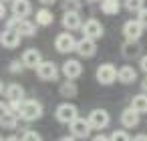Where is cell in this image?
Listing matches in <instances>:
<instances>
[{
	"mask_svg": "<svg viewBox=\"0 0 147 141\" xmlns=\"http://www.w3.org/2000/svg\"><path fill=\"white\" fill-rule=\"evenodd\" d=\"M139 45H137V40H127L125 45H123V57L125 59H135L137 55H139Z\"/></svg>",
	"mask_w": 147,
	"mask_h": 141,
	"instance_id": "cell-24",
	"label": "cell"
},
{
	"mask_svg": "<svg viewBox=\"0 0 147 141\" xmlns=\"http://www.w3.org/2000/svg\"><path fill=\"white\" fill-rule=\"evenodd\" d=\"M38 2H42V4H53V2H57V0H38Z\"/></svg>",
	"mask_w": 147,
	"mask_h": 141,
	"instance_id": "cell-39",
	"label": "cell"
},
{
	"mask_svg": "<svg viewBox=\"0 0 147 141\" xmlns=\"http://www.w3.org/2000/svg\"><path fill=\"white\" fill-rule=\"evenodd\" d=\"M75 51H77L81 57H85V59H91V57H95V53H97V45H95V40H93V38H87V36H83L81 40H77V45H75Z\"/></svg>",
	"mask_w": 147,
	"mask_h": 141,
	"instance_id": "cell-10",
	"label": "cell"
},
{
	"mask_svg": "<svg viewBox=\"0 0 147 141\" xmlns=\"http://www.w3.org/2000/svg\"><path fill=\"white\" fill-rule=\"evenodd\" d=\"M10 2H12V14L18 18H26L32 12V6L28 0H10Z\"/></svg>",
	"mask_w": 147,
	"mask_h": 141,
	"instance_id": "cell-16",
	"label": "cell"
},
{
	"mask_svg": "<svg viewBox=\"0 0 147 141\" xmlns=\"http://www.w3.org/2000/svg\"><path fill=\"white\" fill-rule=\"evenodd\" d=\"M4 141H20V139H18V137H16V135H10V137H6V139H4Z\"/></svg>",
	"mask_w": 147,
	"mask_h": 141,
	"instance_id": "cell-37",
	"label": "cell"
},
{
	"mask_svg": "<svg viewBox=\"0 0 147 141\" xmlns=\"http://www.w3.org/2000/svg\"><path fill=\"white\" fill-rule=\"evenodd\" d=\"M53 20H55V16H53V12L49 8L36 10V24L38 26H49V24H53Z\"/></svg>",
	"mask_w": 147,
	"mask_h": 141,
	"instance_id": "cell-23",
	"label": "cell"
},
{
	"mask_svg": "<svg viewBox=\"0 0 147 141\" xmlns=\"http://www.w3.org/2000/svg\"><path fill=\"white\" fill-rule=\"evenodd\" d=\"M91 2H95V0H91Z\"/></svg>",
	"mask_w": 147,
	"mask_h": 141,
	"instance_id": "cell-44",
	"label": "cell"
},
{
	"mask_svg": "<svg viewBox=\"0 0 147 141\" xmlns=\"http://www.w3.org/2000/svg\"><path fill=\"white\" fill-rule=\"evenodd\" d=\"M109 141H131V137L125 131H113V135L109 137Z\"/></svg>",
	"mask_w": 147,
	"mask_h": 141,
	"instance_id": "cell-28",
	"label": "cell"
},
{
	"mask_svg": "<svg viewBox=\"0 0 147 141\" xmlns=\"http://www.w3.org/2000/svg\"><path fill=\"white\" fill-rule=\"evenodd\" d=\"M18 20H20V18L12 14V18H8V20H6V28H12V30H16V26H18Z\"/></svg>",
	"mask_w": 147,
	"mask_h": 141,
	"instance_id": "cell-31",
	"label": "cell"
},
{
	"mask_svg": "<svg viewBox=\"0 0 147 141\" xmlns=\"http://www.w3.org/2000/svg\"><path fill=\"white\" fill-rule=\"evenodd\" d=\"M137 22H139L143 28H147V8L137 10Z\"/></svg>",
	"mask_w": 147,
	"mask_h": 141,
	"instance_id": "cell-30",
	"label": "cell"
},
{
	"mask_svg": "<svg viewBox=\"0 0 147 141\" xmlns=\"http://www.w3.org/2000/svg\"><path fill=\"white\" fill-rule=\"evenodd\" d=\"M16 115L24 121H36L42 117V105L34 99H22L18 103V109H16Z\"/></svg>",
	"mask_w": 147,
	"mask_h": 141,
	"instance_id": "cell-1",
	"label": "cell"
},
{
	"mask_svg": "<svg viewBox=\"0 0 147 141\" xmlns=\"http://www.w3.org/2000/svg\"><path fill=\"white\" fill-rule=\"evenodd\" d=\"M0 141H4V139H2V137H0Z\"/></svg>",
	"mask_w": 147,
	"mask_h": 141,
	"instance_id": "cell-43",
	"label": "cell"
},
{
	"mask_svg": "<svg viewBox=\"0 0 147 141\" xmlns=\"http://www.w3.org/2000/svg\"><path fill=\"white\" fill-rule=\"evenodd\" d=\"M34 71L40 81H57L59 79V67L53 61H40Z\"/></svg>",
	"mask_w": 147,
	"mask_h": 141,
	"instance_id": "cell-2",
	"label": "cell"
},
{
	"mask_svg": "<svg viewBox=\"0 0 147 141\" xmlns=\"http://www.w3.org/2000/svg\"><path fill=\"white\" fill-rule=\"evenodd\" d=\"M121 123H123V127H127V129H131V127H137L139 125V113L135 111V109H125L123 113H121Z\"/></svg>",
	"mask_w": 147,
	"mask_h": 141,
	"instance_id": "cell-18",
	"label": "cell"
},
{
	"mask_svg": "<svg viewBox=\"0 0 147 141\" xmlns=\"http://www.w3.org/2000/svg\"><path fill=\"white\" fill-rule=\"evenodd\" d=\"M139 67H141V71L147 75V55H145V57H141V61H139Z\"/></svg>",
	"mask_w": 147,
	"mask_h": 141,
	"instance_id": "cell-33",
	"label": "cell"
},
{
	"mask_svg": "<svg viewBox=\"0 0 147 141\" xmlns=\"http://www.w3.org/2000/svg\"><path fill=\"white\" fill-rule=\"evenodd\" d=\"M20 141H42V137H40L36 131L28 129V131H24V135L20 137Z\"/></svg>",
	"mask_w": 147,
	"mask_h": 141,
	"instance_id": "cell-27",
	"label": "cell"
},
{
	"mask_svg": "<svg viewBox=\"0 0 147 141\" xmlns=\"http://www.w3.org/2000/svg\"><path fill=\"white\" fill-rule=\"evenodd\" d=\"M63 8H65V10H79V8H81V0H65V2H63Z\"/></svg>",
	"mask_w": 147,
	"mask_h": 141,
	"instance_id": "cell-29",
	"label": "cell"
},
{
	"mask_svg": "<svg viewBox=\"0 0 147 141\" xmlns=\"http://www.w3.org/2000/svg\"><path fill=\"white\" fill-rule=\"evenodd\" d=\"M123 34H125L127 40H139L141 34H143V26L137 20H127L123 24Z\"/></svg>",
	"mask_w": 147,
	"mask_h": 141,
	"instance_id": "cell-13",
	"label": "cell"
},
{
	"mask_svg": "<svg viewBox=\"0 0 147 141\" xmlns=\"http://www.w3.org/2000/svg\"><path fill=\"white\" fill-rule=\"evenodd\" d=\"M93 141H109V137L107 135H97V137H93Z\"/></svg>",
	"mask_w": 147,
	"mask_h": 141,
	"instance_id": "cell-36",
	"label": "cell"
},
{
	"mask_svg": "<svg viewBox=\"0 0 147 141\" xmlns=\"http://www.w3.org/2000/svg\"><path fill=\"white\" fill-rule=\"evenodd\" d=\"M55 115H57V119H59L61 123H71V121L79 115V111H77V107H75L73 103H63V105L57 107Z\"/></svg>",
	"mask_w": 147,
	"mask_h": 141,
	"instance_id": "cell-9",
	"label": "cell"
},
{
	"mask_svg": "<svg viewBox=\"0 0 147 141\" xmlns=\"http://www.w3.org/2000/svg\"><path fill=\"white\" fill-rule=\"evenodd\" d=\"M77 93H79V89H77V85L73 83V79H67V83H63V85H61V95H63L65 99L75 97Z\"/></svg>",
	"mask_w": 147,
	"mask_h": 141,
	"instance_id": "cell-25",
	"label": "cell"
},
{
	"mask_svg": "<svg viewBox=\"0 0 147 141\" xmlns=\"http://www.w3.org/2000/svg\"><path fill=\"white\" fill-rule=\"evenodd\" d=\"M131 141H147V135H143V133H139V135H135Z\"/></svg>",
	"mask_w": 147,
	"mask_h": 141,
	"instance_id": "cell-35",
	"label": "cell"
},
{
	"mask_svg": "<svg viewBox=\"0 0 147 141\" xmlns=\"http://www.w3.org/2000/svg\"><path fill=\"white\" fill-rule=\"evenodd\" d=\"M75 45H77V40H75V36L73 34H69V32H63V34H59L57 38H55V49L59 51V53H73L75 51Z\"/></svg>",
	"mask_w": 147,
	"mask_h": 141,
	"instance_id": "cell-8",
	"label": "cell"
},
{
	"mask_svg": "<svg viewBox=\"0 0 147 141\" xmlns=\"http://www.w3.org/2000/svg\"><path fill=\"white\" fill-rule=\"evenodd\" d=\"M16 32H18L20 36H34L36 24L30 22V20H26V18H20V20H18V26H16Z\"/></svg>",
	"mask_w": 147,
	"mask_h": 141,
	"instance_id": "cell-20",
	"label": "cell"
},
{
	"mask_svg": "<svg viewBox=\"0 0 147 141\" xmlns=\"http://www.w3.org/2000/svg\"><path fill=\"white\" fill-rule=\"evenodd\" d=\"M97 81L101 85H111L117 81V69L111 65V63H105V65H99L97 67Z\"/></svg>",
	"mask_w": 147,
	"mask_h": 141,
	"instance_id": "cell-3",
	"label": "cell"
},
{
	"mask_svg": "<svg viewBox=\"0 0 147 141\" xmlns=\"http://www.w3.org/2000/svg\"><path fill=\"white\" fill-rule=\"evenodd\" d=\"M81 24H83V20H81L79 10H65V14H63V26H65L69 32L81 28Z\"/></svg>",
	"mask_w": 147,
	"mask_h": 141,
	"instance_id": "cell-11",
	"label": "cell"
},
{
	"mask_svg": "<svg viewBox=\"0 0 147 141\" xmlns=\"http://www.w3.org/2000/svg\"><path fill=\"white\" fill-rule=\"evenodd\" d=\"M131 109H135L137 113H147V93L135 95L131 99Z\"/></svg>",
	"mask_w": 147,
	"mask_h": 141,
	"instance_id": "cell-22",
	"label": "cell"
},
{
	"mask_svg": "<svg viewBox=\"0 0 147 141\" xmlns=\"http://www.w3.org/2000/svg\"><path fill=\"white\" fill-rule=\"evenodd\" d=\"M0 2H10V0H0Z\"/></svg>",
	"mask_w": 147,
	"mask_h": 141,
	"instance_id": "cell-42",
	"label": "cell"
},
{
	"mask_svg": "<svg viewBox=\"0 0 147 141\" xmlns=\"http://www.w3.org/2000/svg\"><path fill=\"white\" fill-rule=\"evenodd\" d=\"M81 28H83V34H85L87 38L97 40V38L103 36V24H101L97 18H89L85 24H81Z\"/></svg>",
	"mask_w": 147,
	"mask_h": 141,
	"instance_id": "cell-7",
	"label": "cell"
},
{
	"mask_svg": "<svg viewBox=\"0 0 147 141\" xmlns=\"http://www.w3.org/2000/svg\"><path fill=\"white\" fill-rule=\"evenodd\" d=\"M0 45L6 47V49H16L20 45V34L12 28H4L0 32Z\"/></svg>",
	"mask_w": 147,
	"mask_h": 141,
	"instance_id": "cell-12",
	"label": "cell"
},
{
	"mask_svg": "<svg viewBox=\"0 0 147 141\" xmlns=\"http://www.w3.org/2000/svg\"><path fill=\"white\" fill-rule=\"evenodd\" d=\"M141 87H143V93H147V77L143 79V83H141Z\"/></svg>",
	"mask_w": 147,
	"mask_h": 141,
	"instance_id": "cell-38",
	"label": "cell"
},
{
	"mask_svg": "<svg viewBox=\"0 0 147 141\" xmlns=\"http://www.w3.org/2000/svg\"><path fill=\"white\" fill-rule=\"evenodd\" d=\"M63 75H65L67 79H77V77H81V75H83V67H81V63H79L77 59H69V61H65V65H63Z\"/></svg>",
	"mask_w": 147,
	"mask_h": 141,
	"instance_id": "cell-14",
	"label": "cell"
},
{
	"mask_svg": "<svg viewBox=\"0 0 147 141\" xmlns=\"http://www.w3.org/2000/svg\"><path fill=\"white\" fill-rule=\"evenodd\" d=\"M89 125H91V129H105L107 125H109V113L105 111V109H93L91 113H89Z\"/></svg>",
	"mask_w": 147,
	"mask_h": 141,
	"instance_id": "cell-4",
	"label": "cell"
},
{
	"mask_svg": "<svg viewBox=\"0 0 147 141\" xmlns=\"http://www.w3.org/2000/svg\"><path fill=\"white\" fill-rule=\"evenodd\" d=\"M61 141H75V137H73V135H71V137H63Z\"/></svg>",
	"mask_w": 147,
	"mask_h": 141,
	"instance_id": "cell-40",
	"label": "cell"
},
{
	"mask_svg": "<svg viewBox=\"0 0 147 141\" xmlns=\"http://www.w3.org/2000/svg\"><path fill=\"white\" fill-rule=\"evenodd\" d=\"M4 95H6V101H22L24 99V87L18 83H12L6 87Z\"/></svg>",
	"mask_w": 147,
	"mask_h": 141,
	"instance_id": "cell-19",
	"label": "cell"
},
{
	"mask_svg": "<svg viewBox=\"0 0 147 141\" xmlns=\"http://www.w3.org/2000/svg\"><path fill=\"white\" fill-rule=\"evenodd\" d=\"M4 91V85H2V81H0V93H2Z\"/></svg>",
	"mask_w": 147,
	"mask_h": 141,
	"instance_id": "cell-41",
	"label": "cell"
},
{
	"mask_svg": "<svg viewBox=\"0 0 147 141\" xmlns=\"http://www.w3.org/2000/svg\"><path fill=\"white\" fill-rule=\"evenodd\" d=\"M123 6H125L129 12H137V10L143 8V0H125Z\"/></svg>",
	"mask_w": 147,
	"mask_h": 141,
	"instance_id": "cell-26",
	"label": "cell"
},
{
	"mask_svg": "<svg viewBox=\"0 0 147 141\" xmlns=\"http://www.w3.org/2000/svg\"><path fill=\"white\" fill-rule=\"evenodd\" d=\"M42 61V55H40V51H36V49H28V51H24V55H22V67H26V69H36V65Z\"/></svg>",
	"mask_w": 147,
	"mask_h": 141,
	"instance_id": "cell-15",
	"label": "cell"
},
{
	"mask_svg": "<svg viewBox=\"0 0 147 141\" xmlns=\"http://www.w3.org/2000/svg\"><path fill=\"white\" fill-rule=\"evenodd\" d=\"M117 79H119V83H125V85L135 83V81H137V71H135L133 67L125 65V67H121V69L117 71Z\"/></svg>",
	"mask_w": 147,
	"mask_h": 141,
	"instance_id": "cell-17",
	"label": "cell"
},
{
	"mask_svg": "<svg viewBox=\"0 0 147 141\" xmlns=\"http://www.w3.org/2000/svg\"><path fill=\"white\" fill-rule=\"evenodd\" d=\"M0 18H6V6H4V2H0Z\"/></svg>",
	"mask_w": 147,
	"mask_h": 141,
	"instance_id": "cell-34",
	"label": "cell"
},
{
	"mask_svg": "<svg viewBox=\"0 0 147 141\" xmlns=\"http://www.w3.org/2000/svg\"><path fill=\"white\" fill-rule=\"evenodd\" d=\"M101 10H103L105 14H109V16L119 14L121 2H119V0H101Z\"/></svg>",
	"mask_w": 147,
	"mask_h": 141,
	"instance_id": "cell-21",
	"label": "cell"
},
{
	"mask_svg": "<svg viewBox=\"0 0 147 141\" xmlns=\"http://www.w3.org/2000/svg\"><path fill=\"white\" fill-rule=\"evenodd\" d=\"M16 119H18V115L8 107V103H2V101H0V127L14 129V127H16Z\"/></svg>",
	"mask_w": 147,
	"mask_h": 141,
	"instance_id": "cell-5",
	"label": "cell"
},
{
	"mask_svg": "<svg viewBox=\"0 0 147 141\" xmlns=\"http://www.w3.org/2000/svg\"><path fill=\"white\" fill-rule=\"evenodd\" d=\"M20 71H22V63L12 61V63H10V73H20Z\"/></svg>",
	"mask_w": 147,
	"mask_h": 141,
	"instance_id": "cell-32",
	"label": "cell"
},
{
	"mask_svg": "<svg viewBox=\"0 0 147 141\" xmlns=\"http://www.w3.org/2000/svg\"><path fill=\"white\" fill-rule=\"evenodd\" d=\"M71 131H73V137H79V139H87L91 135V125L87 119H81V117H75L71 123Z\"/></svg>",
	"mask_w": 147,
	"mask_h": 141,
	"instance_id": "cell-6",
	"label": "cell"
}]
</instances>
